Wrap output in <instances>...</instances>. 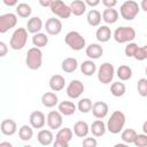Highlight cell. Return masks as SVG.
<instances>
[{
  "label": "cell",
  "mask_w": 147,
  "mask_h": 147,
  "mask_svg": "<svg viewBox=\"0 0 147 147\" xmlns=\"http://www.w3.org/2000/svg\"><path fill=\"white\" fill-rule=\"evenodd\" d=\"M134 59L138 60V61H144L147 59V52H146V48L145 46L142 47H138L136 54H134Z\"/></svg>",
  "instance_id": "60d3db41"
},
{
  "label": "cell",
  "mask_w": 147,
  "mask_h": 147,
  "mask_svg": "<svg viewBox=\"0 0 147 147\" xmlns=\"http://www.w3.org/2000/svg\"><path fill=\"white\" fill-rule=\"evenodd\" d=\"M74 132L70 127L60 129L55 136V141L53 142L54 147H68L69 142L71 141Z\"/></svg>",
  "instance_id": "ba28073f"
},
{
  "label": "cell",
  "mask_w": 147,
  "mask_h": 147,
  "mask_svg": "<svg viewBox=\"0 0 147 147\" xmlns=\"http://www.w3.org/2000/svg\"><path fill=\"white\" fill-rule=\"evenodd\" d=\"M98 141L95 138H85L83 140V146L84 147H96Z\"/></svg>",
  "instance_id": "b9f144b4"
},
{
  "label": "cell",
  "mask_w": 147,
  "mask_h": 147,
  "mask_svg": "<svg viewBox=\"0 0 147 147\" xmlns=\"http://www.w3.org/2000/svg\"><path fill=\"white\" fill-rule=\"evenodd\" d=\"M91 111H92V114H93V116H94L95 118L102 119V118H105V117L108 115L109 107H108V105H107L106 102H103V101H96V102L93 103Z\"/></svg>",
  "instance_id": "9a60e30c"
},
{
  "label": "cell",
  "mask_w": 147,
  "mask_h": 147,
  "mask_svg": "<svg viewBox=\"0 0 147 147\" xmlns=\"http://www.w3.org/2000/svg\"><path fill=\"white\" fill-rule=\"evenodd\" d=\"M111 36H113L111 30L107 25L99 26L98 30H96V32H95V37H96L98 41H100V42H107V41H109L110 38H111Z\"/></svg>",
  "instance_id": "603a6c76"
},
{
  "label": "cell",
  "mask_w": 147,
  "mask_h": 147,
  "mask_svg": "<svg viewBox=\"0 0 147 147\" xmlns=\"http://www.w3.org/2000/svg\"><path fill=\"white\" fill-rule=\"evenodd\" d=\"M137 90L140 96H147V78H140L138 80Z\"/></svg>",
  "instance_id": "74e56055"
},
{
  "label": "cell",
  "mask_w": 147,
  "mask_h": 147,
  "mask_svg": "<svg viewBox=\"0 0 147 147\" xmlns=\"http://www.w3.org/2000/svg\"><path fill=\"white\" fill-rule=\"evenodd\" d=\"M90 131V126L85 121H78L74 125V133L79 138H85Z\"/></svg>",
  "instance_id": "d4e9b609"
},
{
  "label": "cell",
  "mask_w": 147,
  "mask_h": 147,
  "mask_svg": "<svg viewBox=\"0 0 147 147\" xmlns=\"http://www.w3.org/2000/svg\"><path fill=\"white\" fill-rule=\"evenodd\" d=\"M140 7L144 11L147 13V0H141V3H140Z\"/></svg>",
  "instance_id": "c3c4849f"
},
{
  "label": "cell",
  "mask_w": 147,
  "mask_h": 147,
  "mask_svg": "<svg viewBox=\"0 0 147 147\" xmlns=\"http://www.w3.org/2000/svg\"><path fill=\"white\" fill-rule=\"evenodd\" d=\"M137 49H138V45L136 42L131 41V42H127V45L125 46L124 53H125V55L127 57H134V54H136Z\"/></svg>",
  "instance_id": "f35d334b"
},
{
  "label": "cell",
  "mask_w": 147,
  "mask_h": 147,
  "mask_svg": "<svg viewBox=\"0 0 147 147\" xmlns=\"http://www.w3.org/2000/svg\"><path fill=\"white\" fill-rule=\"evenodd\" d=\"M64 41L74 51H82L86 46L85 38L78 31H69L64 37Z\"/></svg>",
  "instance_id": "8992f818"
},
{
  "label": "cell",
  "mask_w": 147,
  "mask_h": 147,
  "mask_svg": "<svg viewBox=\"0 0 147 147\" xmlns=\"http://www.w3.org/2000/svg\"><path fill=\"white\" fill-rule=\"evenodd\" d=\"M106 8H114L117 5V0H101Z\"/></svg>",
  "instance_id": "ee69618b"
},
{
  "label": "cell",
  "mask_w": 147,
  "mask_h": 147,
  "mask_svg": "<svg viewBox=\"0 0 147 147\" xmlns=\"http://www.w3.org/2000/svg\"><path fill=\"white\" fill-rule=\"evenodd\" d=\"M42 25L44 24H42L41 18L38 16H33V17L29 18V21L26 23V30H28V32L34 34V33L40 32V30L42 29Z\"/></svg>",
  "instance_id": "44dd1931"
},
{
  "label": "cell",
  "mask_w": 147,
  "mask_h": 147,
  "mask_svg": "<svg viewBox=\"0 0 147 147\" xmlns=\"http://www.w3.org/2000/svg\"><path fill=\"white\" fill-rule=\"evenodd\" d=\"M17 24V14L7 13L0 16V32L6 33Z\"/></svg>",
  "instance_id": "30bf717a"
},
{
  "label": "cell",
  "mask_w": 147,
  "mask_h": 147,
  "mask_svg": "<svg viewBox=\"0 0 147 147\" xmlns=\"http://www.w3.org/2000/svg\"><path fill=\"white\" fill-rule=\"evenodd\" d=\"M145 48H146V52H147V45H146V46H145Z\"/></svg>",
  "instance_id": "f5cc1de1"
},
{
  "label": "cell",
  "mask_w": 147,
  "mask_h": 147,
  "mask_svg": "<svg viewBox=\"0 0 147 147\" xmlns=\"http://www.w3.org/2000/svg\"><path fill=\"white\" fill-rule=\"evenodd\" d=\"M63 115L59 110H52L47 114V125L51 130H57L62 126L63 123Z\"/></svg>",
  "instance_id": "7c38bea8"
},
{
  "label": "cell",
  "mask_w": 147,
  "mask_h": 147,
  "mask_svg": "<svg viewBox=\"0 0 147 147\" xmlns=\"http://www.w3.org/2000/svg\"><path fill=\"white\" fill-rule=\"evenodd\" d=\"M115 76V68L111 63L105 62L98 69V79L101 84H109Z\"/></svg>",
  "instance_id": "52a82bcc"
},
{
  "label": "cell",
  "mask_w": 147,
  "mask_h": 147,
  "mask_svg": "<svg viewBox=\"0 0 147 147\" xmlns=\"http://www.w3.org/2000/svg\"><path fill=\"white\" fill-rule=\"evenodd\" d=\"M139 10H140V6L134 0H126L119 7V14L126 21L134 20L136 16L139 14Z\"/></svg>",
  "instance_id": "3957f363"
},
{
  "label": "cell",
  "mask_w": 147,
  "mask_h": 147,
  "mask_svg": "<svg viewBox=\"0 0 147 147\" xmlns=\"http://www.w3.org/2000/svg\"><path fill=\"white\" fill-rule=\"evenodd\" d=\"M31 13H32V9H31L30 5H28V3H25V2L18 3V5L16 6V14H17V16H20V17H22V18H28V17H30Z\"/></svg>",
  "instance_id": "e575fe53"
},
{
  "label": "cell",
  "mask_w": 147,
  "mask_h": 147,
  "mask_svg": "<svg viewBox=\"0 0 147 147\" xmlns=\"http://www.w3.org/2000/svg\"><path fill=\"white\" fill-rule=\"evenodd\" d=\"M70 9H71V14L75 16H82L85 11H86V3L84 0H74L70 5Z\"/></svg>",
  "instance_id": "484cf974"
},
{
  "label": "cell",
  "mask_w": 147,
  "mask_h": 147,
  "mask_svg": "<svg viewBox=\"0 0 147 147\" xmlns=\"http://www.w3.org/2000/svg\"><path fill=\"white\" fill-rule=\"evenodd\" d=\"M0 130H1V133L5 134V136H14L17 131V124L14 119L6 118L1 122Z\"/></svg>",
  "instance_id": "2e32d148"
},
{
  "label": "cell",
  "mask_w": 147,
  "mask_h": 147,
  "mask_svg": "<svg viewBox=\"0 0 147 147\" xmlns=\"http://www.w3.org/2000/svg\"><path fill=\"white\" fill-rule=\"evenodd\" d=\"M90 130L94 137H102L107 131V124H105V122L102 119L98 118L91 124Z\"/></svg>",
  "instance_id": "d6986e66"
},
{
  "label": "cell",
  "mask_w": 147,
  "mask_h": 147,
  "mask_svg": "<svg viewBox=\"0 0 147 147\" xmlns=\"http://www.w3.org/2000/svg\"><path fill=\"white\" fill-rule=\"evenodd\" d=\"M102 20L107 24H114L118 20V11L114 8H106L102 11Z\"/></svg>",
  "instance_id": "4316f807"
},
{
  "label": "cell",
  "mask_w": 147,
  "mask_h": 147,
  "mask_svg": "<svg viewBox=\"0 0 147 147\" xmlns=\"http://www.w3.org/2000/svg\"><path fill=\"white\" fill-rule=\"evenodd\" d=\"M136 136H137V132L133 129H125L124 131H122L121 139L125 144H133V141L136 139Z\"/></svg>",
  "instance_id": "8d00e7d4"
},
{
  "label": "cell",
  "mask_w": 147,
  "mask_h": 147,
  "mask_svg": "<svg viewBox=\"0 0 147 147\" xmlns=\"http://www.w3.org/2000/svg\"><path fill=\"white\" fill-rule=\"evenodd\" d=\"M125 92H126V87H125V84L122 82H115L110 85V93L116 98L123 96Z\"/></svg>",
  "instance_id": "1f68e13d"
},
{
  "label": "cell",
  "mask_w": 147,
  "mask_h": 147,
  "mask_svg": "<svg viewBox=\"0 0 147 147\" xmlns=\"http://www.w3.org/2000/svg\"><path fill=\"white\" fill-rule=\"evenodd\" d=\"M37 139H38V142L42 146H49L54 142V136L52 133L51 130H40L37 134Z\"/></svg>",
  "instance_id": "ffe728a7"
},
{
  "label": "cell",
  "mask_w": 147,
  "mask_h": 147,
  "mask_svg": "<svg viewBox=\"0 0 147 147\" xmlns=\"http://www.w3.org/2000/svg\"><path fill=\"white\" fill-rule=\"evenodd\" d=\"M133 144L137 147H147V134L146 133H141V134L137 133Z\"/></svg>",
  "instance_id": "ab89813d"
},
{
  "label": "cell",
  "mask_w": 147,
  "mask_h": 147,
  "mask_svg": "<svg viewBox=\"0 0 147 147\" xmlns=\"http://www.w3.org/2000/svg\"><path fill=\"white\" fill-rule=\"evenodd\" d=\"M49 87L52 91L54 92H59V91H62L65 86V79L63 76L61 75H53L51 78H49Z\"/></svg>",
  "instance_id": "ac0fdd59"
},
{
  "label": "cell",
  "mask_w": 147,
  "mask_h": 147,
  "mask_svg": "<svg viewBox=\"0 0 147 147\" xmlns=\"http://www.w3.org/2000/svg\"><path fill=\"white\" fill-rule=\"evenodd\" d=\"M84 84L79 79H72L67 86V95L70 99H78L84 92Z\"/></svg>",
  "instance_id": "8fae6325"
},
{
  "label": "cell",
  "mask_w": 147,
  "mask_h": 147,
  "mask_svg": "<svg viewBox=\"0 0 147 147\" xmlns=\"http://www.w3.org/2000/svg\"><path fill=\"white\" fill-rule=\"evenodd\" d=\"M125 121H126V118H125L124 113L121 110H115L110 115V117L107 122V130L113 134H117L123 130V127L125 125Z\"/></svg>",
  "instance_id": "6da1fadb"
},
{
  "label": "cell",
  "mask_w": 147,
  "mask_h": 147,
  "mask_svg": "<svg viewBox=\"0 0 147 147\" xmlns=\"http://www.w3.org/2000/svg\"><path fill=\"white\" fill-rule=\"evenodd\" d=\"M7 52H8V47H7L6 42L0 41V57L6 56L7 55Z\"/></svg>",
  "instance_id": "7bdbcfd3"
},
{
  "label": "cell",
  "mask_w": 147,
  "mask_h": 147,
  "mask_svg": "<svg viewBox=\"0 0 147 147\" xmlns=\"http://www.w3.org/2000/svg\"><path fill=\"white\" fill-rule=\"evenodd\" d=\"M41 103L46 108H53L59 103V98L57 95L53 92H46L41 95Z\"/></svg>",
  "instance_id": "7402d4cb"
},
{
  "label": "cell",
  "mask_w": 147,
  "mask_h": 147,
  "mask_svg": "<svg viewBox=\"0 0 147 147\" xmlns=\"http://www.w3.org/2000/svg\"><path fill=\"white\" fill-rule=\"evenodd\" d=\"M86 20H87V23L91 26H99L100 23H101V20H102V15H101V13L99 10L92 9V10H90L87 13Z\"/></svg>",
  "instance_id": "f1b7e54d"
},
{
  "label": "cell",
  "mask_w": 147,
  "mask_h": 147,
  "mask_svg": "<svg viewBox=\"0 0 147 147\" xmlns=\"http://www.w3.org/2000/svg\"><path fill=\"white\" fill-rule=\"evenodd\" d=\"M142 131H144V133L147 134V121H145L142 124Z\"/></svg>",
  "instance_id": "f907efd6"
},
{
  "label": "cell",
  "mask_w": 147,
  "mask_h": 147,
  "mask_svg": "<svg viewBox=\"0 0 147 147\" xmlns=\"http://www.w3.org/2000/svg\"><path fill=\"white\" fill-rule=\"evenodd\" d=\"M84 1H85V3H86L87 6H90V7H96V6L100 3L101 0H84Z\"/></svg>",
  "instance_id": "bcb514c9"
},
{
  "label": "cell",
  "mask_w": 147,
  "mask_h": 147,
  "mask_svg": "<svg viewBox=\"0 0 147 147\" xmlns=\"http://www.w3.org/2000/svg\"><path fill=\"white\" fill-rule=\"evenodd\" d=\"M49 8H51V11L55 16H57L60 18H64L65 20V18H69L72 15L71 14V9H70V6L65 5L62 0H55Z\"/></svg>",
  "instance_id": "9c48e42d"
},
{
  "label": "cell",
  "mask_w": 147,
  "mask_h": 147,
  "mask_svg": "<svg viewBox=\"0 0 147 147\" xmlns=\"http://www.w3.org/2000/svg\"><path fill=\"white\" fill-rule=\"evenodd\" d=\"M59 111L63 116H71L76 113V105L72 101H61L59 103Z\"/></svg>",
  "instance_id": "cb8c5ba5"
},
{
  "label": "cell",
  "mask_w": 147,
  "mask_h": 147,
  "mask_svg": "<svg viewBox=\"0 0 147 147\" xmlns=\"http://www.w3.org/2000/svg\"><path fill=\"white\" fill-rule=\"evenodd\" d=\"M2 2L8 7H13V6H17L18 0H2Z\"/></svg>",
  "instance_id": "7dc6e473"
},
{
  "label": "cell",
  "mask_w": 147,
  "mask_h": 147,
  "mask_svg": "<svg viewBox=\"0 0 147 147\" xmlns=\"http://www.w3.org/2000/svg\"><path fill=\"white\" fill-rule=\"evenodd\" d=\"M18 137L23 141H29L33 137V127L31 125H22L18 129Z\"/></svg>",
  "instance_id": "d6a6232c"
},
{
  "label": "cell",
  "mask_w": 147,
  "mask_h": 147,
  "mask_svg": "<svg viewBox=\"0 0 147 147\" xmlns=\"http://www.w3.org/2000/svg\"><path fill=\"white\" fill-rule=\"evenodd\" d=\"M25 64L30 70H38L42 64V52L39 47H31L25 56Z\"/></svg>",
  "instance_id": "7a4b0ae2"
},
{
  "label": "cell",
  "mask_w": 147,
  "mask_h": 147,
  "mask_svg": "<svg viewBox=\"0 0 147 147\" xmlns=\"http://www.w3.org/2000/svg\"><path fill=\"white\" fill-rule=\"evenodd\" d=\"M29 122H30V125L33 127V129H42L47 122V118L45 116V114L40 110H34L30 114V117H29Z\"/></svg>",
  "instance_id": "4fadbf2b"
},
{
  "label": "cell",
  "mask_w": 147,
  "mask_h": 147,
  "mask_svg": "<svg viewBox=\"0 0 147 147\" xmlns=\"http://www.w3.org/2000/svg\"><path fill=\"white\" fill-rule=\"evenodd\" d=\"M26 41H28V30L25 28H17L10 37L9 46L14 51H20L24 48Z\"/></svg>",
  "instance_id": "277c9868"
},
{
  "label": "cell",
  "mask_w": 147,
  "mask_h": 147,
  "mask_svg": "<svg viewBox=\"0 0 147 147\" xmlns=\"http://www.w3.org/2000/svg\"><path fill=\"white\" fill-rule=\"evenodd\" d=\"M5 146H7V147H11V144H10V142H5V141L0 142V147H5Z\"/></svg>",
  "instance_id": "681fc988"
},
{
  "label": "cell",
  "mask_w": 147,
  "mask_h": 147,
  "mask_svg": "<svg viewBox=\"0 0 147 147\" xmlns=\"http://www.w3.org/2000/svg\"><path fill=\"white\" fill-rule=\"evenodd\" d=\"M55 0H39V5L41 6V7H51L52 6V3L54 2Z\"/></svg>",
  "instance_id": "f6af8a7d"
},
{
  "label": "cell",
  "mask_w": 147,
  "mask_h": 147,
  "mask_svg": "<svg viewBox=\"0 0 147 147\" xmlns=\"http://www.w3.org/2000/svg\"><path fill=\"white\" fill-rule=\"evenodd\" d=\"M85 53H86V55H87L91 60H96V59H99V57L102 56V54H103V48H102V46L99 45V44H91V45L86 46Z\"/></svg>",
  "instance_id": "e0dca14e"
},
{
  "label": "cell",
  "mask_w": 147,
  "mask_h": 147,
  "mask_svg": "<svg viewBox=\"0 0 147 147\" xmlns=\"http://www.w3.org/2000/svg\"><path fill=\"white\" fill-rule=\"evenodd\" d=\"M45 30L51 36H56L62 31V22L59 18L51 17L45 23Z\"/></svg>",
  "instance_id": "5bb4252c"
},
{
  "label": "cell",
  "mask_w": 147,
  "mask_h": 147,
  "mask_svg": "<svg viewBox=\"0 0 147 147\" xmlns=\"http://www.w3.org/2000/svg\"><path fill=\"white\" fill-rule=\"evenodd\" d=\"M77 67H78V62H77V59H75V57H67L61 63L62 70L67 74H71L74 71H76Z\"/></svg>",
  "instance_id": "83f0119b"
},
{
  "label": "cell",
  "mask_w": 147,
  "mask_h": 147,
  "mask_svg": "<svg viewBox=\"0 0 147 147\" xmlns=\"http://www.w3.org/2000/svg\"><path fill=\"white\" fill-rule=\"evenodd\" d=\"M145 72H146V76H147V67H146V69H145Z\"/></svg>",
  "instance_id": "816d5d0a"
},
{
  "label": "cell",
  "mask_w": 147,
  "mask_h": 147,
  "mask_svg": "<svg viewBox=\"0 0 147 147\" xmlns=\"http://www.w3.org/2000/svg\"><path fill=\"white\" fill-rule=\"evenodd\" d=\"M92 106H93V103H92L91 99H88V98H83V99H80V100L78 101L77 108H78V110H79L80 113L87 114V113H90V111L92 110Z\"/></svg>",
  "instance_id": "d590c367"
},
{
  "label": "cell",
  "mask_w": 147,
  "mask_h": 147,
  "mask_svg": "<svg viewBox=\"0 0 147 147\" xmlns=\"http://www.w3.org/2000/svg\"><path fill=\"white\" fill-rule=\"evenodd\" d=\"M136 38V30L131 26H119L114 32V39L118 44H127Z\"/></svg>",
  "instance_id": "5b68a950"
},
{
  "label": "cell",
  "mask_w": 147,
  "mask_h": 147,
  "mask_svg": "<svg viewBox=\"0 0 147 147\" xmlns=\"http://www.w3.org/2000/svg\"><path fill=\"white\" fill-rule=\"evenodd\" d=\"M116 75L119 78V80L126 82V80L131 79V77H132V69L126 64H122V65H119L117 68Z\"/></svg>",
  "instance_id": "f546056e"
},
{
  "label": "cell",
  "mask_w": 147,
  "mask_h": 147,
  "mask_svg": "<svg viewBox=\"0 0 147 147\" xmlns=\"http://www.w3.org/2000/svg\"><path fill=\"white\" fill-rule=\"evenodd\" d=\"M32 44L36 47L42 48V47L47 46V44H48V37L46 36V33H42V32L34 33L33 37H32Z\"/></svg>",
  "instance_id": "836d02e7"
},
{
  "label": "cell",
  "mask_w": 147,
  "mask_h": 147,
  "mask_svg": "<svg viewBox=\"0 0 147 147\" xmlns=\"http://www.w3.org/2000/svg\"><path fill=\"white\" fill-rule=\"evenodd\" d=\"M80 71L85 76H92L96 71V65L92 60H86L80 64Z\"/></svg>",
  "instance_id": "4dcf8cb0"
}]
</instances>
